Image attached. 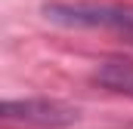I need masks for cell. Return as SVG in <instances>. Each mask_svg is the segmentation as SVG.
<instances>
[{
  "label": "cell",
  "mask_w": 133,
  "mask_h": 129,
  "mask_svg": "<svg viewBox=\"0 0 133 129\" xmlns=\"http://www.w3.org/2000/svg\"><path fill=\"white\" fill-rule=\"evenodd\" d=\"M93 83L118 92V95H130L133 98V59H108L93 71Z\"/></svg>",
  "instance_id": "3957f363"
},
{
  "label": "cell",
  "mask_w": 133,
  "mask_h": 129,
  "mask_svg": "<svg viewBox=\"0 0 133 129\" xmlns=\"http://www.w3.org/2000/svg\"><path fill=\"white\" fill-rule=\"evenodd\" d=\"M3 120H9V123H25V126L59 129V126L77 123V108H68L62 101H46V98L3 101Z\"/></svg>",
  "instance_id": "7a4b0ae2"
},
{
  "label": "cell",
  "mask_w": 133,
  "mask_h": 129,
  "mask_svg": "<svg viewBox=\"0 0 133 129\" xmlns=\"http://www.w3.org/2000/svg\"><path fill=\"white\" fill-rule=\"evenodd\" d=\"M43 19L68 28H105L133 34V6L127 3H96V0H53L43 3Z\"/></svg>",
  "instance_id": "6da1fadb"
}]
</instances>
